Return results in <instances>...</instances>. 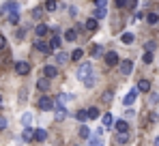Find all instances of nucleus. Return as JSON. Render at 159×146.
<instances>
[{"mask_svg": "<svg viewBox=\"0 0 159 146\" xmlns=\"http://www.w3.org/2000/svg\"><path fill=\"white\" fill-rule=\"evenodd\" d=\"M133 39H135V37H133L131 32H123V37H120V41H123L125 45H129V43H133Z\"/></svg>", "mask_w": 159, "mask_h": 146, "instance_id": "nucleus-26", "label": "nucleus"}, {"mask_svg": "<svg viewBox=\"0 0 159 146\" xmlns=\"http://www.w3.org/2000/svg\"><path fill=\"white\" fill-rule=\"evenodd\" d=\"M86 112H88V118H90V121H95V118H99V116H101L99 107H88Z\"/></svg>", "mask_w": 159, "mask_h": 146, "instance_id": "nucleus-24", "label": "nucleus"}, {"mask_svg": "<svg viewBox=\"0 0 159 146\" xmlns=\"http://www.w3.org/2000/svg\"><path fill=\"white\" fill-rule=\"evenodd\" d=\"M93 75V65L90 62H84V65H80V69H78V77L84 82L86 77H90Z\"/></svg>", "mask_w": 159, "mask_h": 146, "instance_id": "nucleus-1", "label": "nucleus"}, {"mask_svg": "<svg viewBox=\"0 0 159 146\" xmlns=\"http://www.w3.org/2000/svg\"><path fill=\"white\" fill-rule=\"evenodd\" d=\"M48 30H50V26L48 24H39L34 28V34H37V39H43L45 34H48Z\"/></svg>", "mask_w": 159, "mask_h": 146, "instance_id": "nucleus-8", "label": "nucleus"}, {"mask_svg": "<svg viewBox=\"0 0 159 146\" xmlns=\"http://www.w3.org/2000/svg\"><path fill=\"white\" fill-rule=\"evenodd\" d=\"M30 122H32V114L26 112V114L22 116V125H24V127H30Z\"/></svg>", "mask_w": 159, "mask_h": 146, "instance_id": "nucleus-29", "label": "nucleus"}, {"mask_svg": "<svg viewBox=\"0 0 159 146\" xmlns=\"http://www.w3.org/2000/svg\"><path fill=\"white\" fill-rule=\"evenodd\" d=\"M135 97H138V90H135V88H131V90H129V93L125 95V99H123V103H125V105L129 107V105H131L133 101H135Z\"/></svg>", "mask_w": 159, "mask_h": 146, "instance_id": "nucleus-9", "label": "nucleus"}, {"mask_svg": "<svg viewBox=\"0 0 159 146\" xmlns=\"http://www.w3.org/2000/svg\"><path fill=\"white\" fill-rule=\"evenodd\" d=\"M54 118H56V121H65V118H67V107H65V105H60V103H56V101H54Z\"/></svg>", "mask_w": 159, "mask_h": 146, "instance_id": "nucleus-2", "label": "nucleus"}, {"mask_svg": "<svg viewBox=\"0 0 159 146\" xmlns=\"http://www.w3.org/2000/svg\"><path fill=\"white\" fill-rule=\"evenodd\" d=\"M142 60H144L146 65H151V62H153V52H146V54L142 56Z\"/></svg>", "mask_w": 159, "mask_h": 146, "instance_id": "nucleus-34", "label": "nucleus"}, {"mask_svg": "<svg viewBox=\"0 0 159 146\" xmlns=\"http://www.w3.org/2000/svg\"><path fill=\"white\" fill-rule=\"evenodd\" d=\"M135 90H138V93H148V90H151V82H148V80H140L138 86H135Z\"/></svg>", "mask_w": 159, "mask_h": 146, "instance_id": "nucleus-11", "label": "nucleus"}, {"mask_svg": "<svg viewBox=\"0 0 159 146\" xmlns=\"http://www.w3.org/2000/svg\"><path fill=\"white\" fill-rule=\"evenodd\" d=\"M155 48H157V43H155V41H148V43H146V52H153Z\"/></svg>", "mask_w": 159, "mask_h": 146, "instance_id": "nucleus-39", "label": "nucleus"}, {"mask_svg": "<svg viewBox=\"0 0 159 146\" xmlns=\"http://www.w3.org/2000/svg\"><path fill=\"white\" fill-rule=\"evenodd\" d=\"M101 122H103V129H110V127L114 125V118H112V114H110V112H106V114L101 116Z\"/></svg>", "mask_w": 159, "mask_h": 146, "instance_id": "nucleus-15", "label": "nucleus"}, {"mask_svg": "<svg viewBox=\"0 0 159 146\" xmlns=\"http://www.w3.org/2000/svg\"><path fill=\"white\" fill-rule=\"evenodd\" d=\"M84 28H86L88 32H93V30H97V20H95V17H90V20H86V24H84Z\"/></svg>", "mask_w": 159, "mask_h": 146, "instance_id": "nucleus-22", "label": "nucleus"}, {"mask_svg": "<svg viewBox=\"0 0 159 146\" xmlns=\"http://www.w3.org/2000/svg\"><path fill=\"white\" fill-rule=\"evenodd\" d=\"M69 15L75 17V15H78V9H75V7H69Z\"/></svg>", "mask_w": 159, "mask_h": 146, "instance_id": "nucleus-42", "label": "nucleus"}, {"mask_svg": "<svg viewBox=\"0 0 159 146\" xmlns=\"http://www.w3.org/2000/svg\"><path fill=\"white\" fill-rule=\"evenodd\" d=\"M116 62H118V54H116V52H107L106 54V65L107 67H114Z\"/></svg>", "mask_w": 159, "mask_h": 146, "instance_id": "nucleus-10", "label": "nucleus"}, {"mask_svg": "<svg viewBox=\"0 0 159 146\" xmlns=\"http://www.w3.org/2000/svg\"><path fill=\"white\" fill-rule=\"evenodd\" d=\"M34 48L39 49V52H43V54H50V52H52L50 45H48V41H43V39H37V41H34Z\"/></svg>", "mask_w": 159, "mask_h": 146, "instance_id": "nucleus-7", "label": "nucleus"}, {"mask_svg": "<svg viewBox=\"0 0 159 146\" xmlns=\"http://www.w3.org/2000/svg\"><path fill=\"white\" fill-rule=\"evenodd\" d=\"M58 4H60L58 0H48V2H45V11H50V13H54V11L58 9Z\"/></svg>", "mask_w": 159, "mask_h": 146, "instance_id": "nucleus-23", "label": "nucleus"}, {"mask_svg": "<svg viewBox=\"0 0 159 146\" xmlns=\"http://www.w3.org/2000/svg\"><path fill=\"white\" fill-rule=\"evenodd\" d=\"M93 54H95V58H99V56H103V45H97Z\"/></svg>", "mask_w": 159, "mask_h": 146, "instance_id": "nucleus-36", "label": "nucleus"}, {"mask_svg": "<svg viewBox=\"0 0 159 146\" xmlns=\"http://www.w3.org/2000/svg\"><path fill=\"white\" fill-rule=\"evenodd\" d=\"M56 62H58V65H67V62H69V54L58 52V54H56Z\"/></svg>", "mask_w": 159, "mask_h": 146, "instance_id": "nucleus-19", "label": "nucleus"}, {"mask_svg": "<svg viewBox=\"0 0 159 146\" xmlns=\"http://www.w3.org/2000/svg\"><path fill=\"white\" fill-rule=\"evenodd\" d=\"M45 138H48V131L45 129H34V140L37 142H45Z\"/></svg>", "mask_w": 159, "mask_h": 146, "instance_id": "nucleus-18", "label": "nucleus"}, {"mask_svg": "<svg viewBox=\"0 0 159 146\" xmlns=\"http://www.w3.org/2000/svg\"><path fill=\"white\" fill-rule=\"evenodd\" d=\"M37 88L45 93V90L50 88V80H48V77H41V80H37Z\"/></svg>", "mask_w": 159, "mask_h": 146, "instance_id": "nucleus-17", "label": "nucleus"}, {"mask_svg": "<svg viewBox=\"0 0 159 146\" xmlns=\"http://www.w3.org/2000/svg\"><path fill=\"white\" fill-rule=\"evenodd\" d=\"M4 127H7V118H2V116H0V129H4Z\"/></svg>", "mask_w": 159, "mask_h": 146, "instance_id": "nucleus-44", "label": "nucleus"}, {"mask_svg": "<svg viewBox=\"0 0 159 146\" xmlns=\"http://www.w3.org/2000/svg\"><path fill=\"white\" fill-rule=\"evenodd\" d=\"M75 118H78L80 122H86L88 121V112H86V110H78V112H75Z\"/></svg>", "mask_w": 159, "mask_h": 146, "instance_id": "nucleus-25", "label": "nucleus"}, {"mask_svg": "<svg viewBox=\"0 0 159 146\" xmlns=\"http://www.w3.org/2000/svg\"><path fill=\"white\" fill-rule=\"evenodd\" d=\"M146 22H148V24H159V15L157 13H148V15H146Z\"/></svg>", "mask_w": 159, "mask_h": 146, "instance_id": "nucleus-28", "label": "nucleus"}, {"mask_svg": "<svg viewBox=\"0 0 159 146\" xmlns=\"http://www.w3.org/2000/svg\"><path fill=\"white\" fill-rule=\"evenodd\" d=\"M101 17H106V11L97 9V11H95V20H101Z\"/></svg>", "mask_w": 159, "mask_h": 146, "instance_id": "nucleus-37", "label": "nucleus"}, {"mask_svg": "<svg viewBox=\"0 0 159 146\" xmlns=\"http://www.w3.org/2000/svg\"><path fill=\"white\" fill-rule=\"evenodd\" d=\"M71 99H73L71 95H67V93H60V95H58V99H56V103H60V105H67Z\"/></svg>", "mask_w": 159, "mask_h": 146, "instance_id": "nucleus-21", "label": "nucleus"}, {"mask_svg": "<svg viewBox=\"0 0 159 146\" xmlns=\"http://www.w3.org/2000/svg\"><path fill=\"white\" fill-rule=\"evenodd\" d=\"M116 4H118V9H125L129 4V0H116Z\"/></svg>", "mask_w": 159, "mask_h": 146, "instance_id": "nucleus-41", "label": "nucleus"}, {"mask_svg": "<svg viewBox=\"0 0 159 146\" xmlns=\"http://www.w3.org/2000/svg\"><path fill=\"white\" fill-rule=\"evenodd\" d=\"M90 135H93L90 127H88V125H82V127H80V138H84V140H86V138H90Z\"/></svg>", "mask_w": 159, "mask_h": 146, "instance_id": "nucleus-20", "label": "nucleus"}, {"mask_svg": "<svg viewBox=\"0 0 159 146\" xmlns=\"http://www.w3.org/2000/svg\"><path fill=\"white\" fill-rule=\"evenodd\" d=\"M32 17H34V20H41V17H43V9H41V7H34V9H32Z\"/></svg>", "mask_w": 159, "mask_h": 146, "instance_id": "nucleus-31", "label": "nucleus"}, {"mask_svg": "<svg viewBox=\"0 0 159 146\" xmlns=\"http://www.w3.org/2000/svg\"><path fill=\"white\" fill-rule=\"evenodd\" d=\"M15 73H17V75H28V73H30V65H28L26 60L15 62Z\"/></svg>", "mask_w": 159, "mask_h": 146, "instance_id": "nucleus-4", "label": "nucleus"}, {"mask_svg": "<svg viewBox=\"0 0 159 146\" xmlns=\"http://www.w3.org/2000/svg\"><path fill=\"white\" fill-rule=\"evenodd\" d=\"M0 105H2V97H0Z\"/></svg>", "mask_w": 159, "mask_h": 146, "instance_id": "nucleus-46", "label": "nucleus"}, {"mask_svg": "<svg viewBox=\"0 0 159 146\" xmlns=\"http://www.w3.org/2000/svg\"><path fill=\"white\" fill-rule=\"evenodd\" d=\"M43 75H45L48 80H54V77H58V69H56L54 65H48V67H43Z\"/></svg>", "mask_w": 159, "mask_h": 146, "instance_id": "nucleus-5", "label": "nucleus"}, {"mask_svg": "<svg viewBox=\"0 0 159 146\" xmlns=\"http://www.w3.org/2000/svg\"><path fill=\"white\" fill-rule=\"evenodd\" d=\"M37 105H39V110L48 112V110H52V107H54V99H52V97H48V95H43V97L37 101Z\"/></svg>", "mask_w": 159, "mask_h": 146, "instance_id": "nucleus-3", "label": "nucleus"}, {"mask_svg": "<svg viewBox=\"0 0 159 146\" xmlns=\"http://www.w3.org/2000/svg\"><path fill=\"white\" fill-rule=\"evenodd\" d=\"M22 140H24V142L34 140V129H32V127H24V131H22Z\"/></svg>", "mask_w": 159, "mask_h": 146, "instance_id": "nucleus-12", "label": "nucleus"}, {"mask_svg": "<svg viewBox=\"0 0 159 146\" xmlns=\"http://www.w3.org/2000/svg\"><path fill=\"white\" fill-rule=\"evenodd\" d=\"M125 142H129V131H127V133H118V135H116V144H125Z\"/></svg>", "mask_w": 159, "mask_h": 146, "instance_id": "nucleus-27", "label": "nucleus"}, {"mask_svg": "<svg viewBox=\"0 0 159 146\" xmlns=\"http://www.w3.org/2000/svg\"><path fill=\"white\" fill-rule=\"evenodd\" d=\"M114 127H116V131H118V133H127V131H129L127 121H116V125H114Z\"/></svg>", "mask_w": 159, "mask_h": 146, "instance_id": "nucleus-16", "label": "nucleus"}, {"mask_svg": "<svg viewBox=\"0 0 159 146\" xmlns=\"http://www.w3.org/2000/svg\"><path fill=\"white\" fill-rule=\"evenodd\" d=\"M48 45H50L52 52H58V49H60V37H58V34H54L52 39L48 41Z\"/></svg>", "mask_w": 159, "mask_h": 146, "instance_id": "nucleus-13", "label": "nucleus"}, {"mask_svg": "<svg viewBox=\"0 0 159 146\" xmlns=\"http://www.w3.org/2000/svg\"><path fill=\"white\" fill-rule=\"evenodd\" d=\"M7 17H9V22H11V24H17V22H20V13H9Z\"/></svg>", "mask_w": 159, "mask_h": 146, "instance_id": "nucleus-33", "label": "nucleus"}, {"mask_svg": "<svg viewBox=\"0 0 159 146\" xmlns=\"http://www.w3.org/2000/svg\"><path fill=\"white\" fill-rule=\"evenodd\" d=\"M157 101H159V95H155V93H153V95H151V99H148V103H151V105H155Z\"/></svg>", "mask_w": 159, "mask_h": 146, "instance_id": "nucleus-40", "label": "nucleus"}, {"mask_svg": "<svg viewBox=\"0 0 159 146\" xmlns=\"http://www.w3.org/2000/svg\"><path fill=\"white\" fill-rule=\"evenodd\" d=\"M75 39H78V30H75V28H69V30H65V41L73 43Z\"/></svg>", "mask_w": 159, "mask_h": 146, "instance_id": "nucleus-14", "label": "nucleus"}, {"mask_svg": "<svg viewBox=\"0 0 159 146\" xmlns=\"http://www.w3.org/2000/svg\"><path fill=\"white\" fill-rule=\"evenodd\" d=\"M95 2H97V9L106 11V7H107V0H95Z\"/></svg>", "mask_w": 159, "mask_h": 146, "instance_id": "nucleus-35", "label": "nucleus"}, {"mask_svg": "<svg viewBox=\"0 0 159 146\" xmlns=\"http://www.w3.org/2000/svg\"><path fill=\"white\" fill-rule=\"evenodd\" d=\"M82 56H84V52H82V49H73V52H71V56H69V58H71V60H80V58H82Z\"/></svg>", "mask_w": 159, "mask_h": 146, "instance_id": "nucleus-32", "label": "nucleus"}, {"mask_svg": "<svg viewBox=\"0 0 159 146\" xmlns=\"http://www.w3.org/2000/svg\"><path fill=\"white\" fill-rule=\"evenodd\" d=\"M88 144L90 146H103L101 140H99V135H90V138H88Z\"/></svg>", "mask_w": 159, "mask_h": 146, "instance_id": "nucleus-30", "label": "nucleus"}, {"mask_svg": "<svg viewBox=\"0 0 159 146\" xmlns=\"http://www.w3.org/2000/svg\"><path fill=\"white\" fill-rule=\"evenodd\" d=\"M155 146H159V135H157V140H155Z\"/></svg>", "mask_w": 159, "mask_h": 146, "instance_id": "nucleus-45", "label": "nucleus"}, {"mask_svg": "<svg viewBox=\"0 0 159 146\" xmlns=\"http://www.w3.org/2000/svg\"><path fill=\"white\" fill-rule=\"evenodd\" d=\"M4 45H7V39H4V37L0 34V49H4Z\"/></svg>", "mask_w": 159, "mask_h": 146, "instance_id": "nucleus-43", "label": "nucleus"}, {"mask_svg": "<svg viewBox=\"0 0 159 146\" xmlns=\"http://www.w3.org/2000/svg\"><path fill=\"white\" fill-rule=\"evenodd\" d=\"M131 71H133V60H123L120 62V73L123 75H131Z\"/></svg>", "mask_w": 159, "mask_h": 146, "instance_id": "nucleus-6", "label": "nucleus"}, {"mask_svg": "<svg viewBox=\"0 0 159 146\" xmlns=\"http://www.w3.org/2000/svg\"><path fill=\"white\" fill-rule=\"evenodd\" d=\"M103 101H106V103H110V101H112V90H107V93H103Z\"/></svg>", "mask_w": 159, "mask_h": 146, "instance_id": "nucleus-38", "label": "nucleus"}]
</instances>
